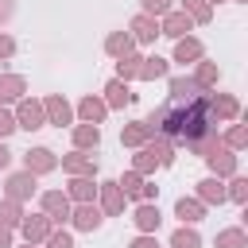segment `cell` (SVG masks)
Listing matches in <instances>:
<instances>
[{"label": "cell", "instance_id": "30", "mask_svg": "<svg viewBox=\"0 0 248 248\" xmlns=\"http://www.w3.org/2000/svg\"><path fill=\"white\" fill-rule=\"evenodd\" d=\"M170 248H202V236H198V229H194V225H182V229H174V232H170Z\"/></svg>", "mask_w": 248, "mask_h": 248}, {"label": "cell", "instance_id": "3", "mask_svg": "<svg viewBox=\"0 0 248 248\" xmlns=\"http://www.w3.org/2000/svg\"><path fill=\"white\" fill-rule=\"evenodd\" d=\"M116 186L124 190V198H136V202H155V194H159V186L136 170H124V178H116Z\"/></svg>", "mask_w": 248, "mask_h": 248}, {"label": "cell", "instance_id": "5", "mask_svg": "<svg viewBox=\"0 0 248 248\" xmlns=\"http://www.w3.org/2000/svg\"><path fill=\"white\" fill-rule=\"evenodd\" d=\"M54 167H58V155H54L50 147H31V151L23 155V170L35 174V178H39V174H50Z\"/></svg>", "mask_w": 248, "mask_h": 248}, {"label": "cell", "instance_id": "24", "mask_svg": "<svg viewBox=\"0 0 248 248\" xmlns=\"http://www.w3.org/2000/svg\"><path fill=\"white\" fill-rule=\"evenodd\" d=\"M174 213L182 217V225H198V221L205 217V205H202L198 198H178V202H174Z\"/></svg>", "mask_w": 248, "mask_h": 248}, {"label": "cell", "instance_id": "44", "mask_svg": "<svg viewBox=\"0 0 248 248\" xmlns=\"http://www.w3.org/2000/svg\"><path fill=\"white\" fill-rule=\"evenodd\" d=\"M0 248H12V229L0 225Z\"/></svg>", "mask_w": 248, "mask_h": 248}, {"label": "cell", "instance_id": "8", "mask_svg": "<svg viewBox=\"0 0 248 248\" xmlns=\"http://www.w3.org/2000/svg\"><path fill=\"white\" fill-rule=\"evenodd\" d=\"M50 221L43 217V213H23V221H19V232H23V240L27 244H43L46 236H50Z\"/></svg>", "mask_w": 248, "mask_h": 248}, {"label": "cell", "instance_id": "17", "mask_svg": "<svg viewBox=\"0 0 248 248\" xmlns=\"http://www.w3.org/2000/svg\"><path fill=\"white\" fill-rule=\"evenodd\" d=\"M43 112H46V124H58V128L74 120V108L66 105V97H46L43 101Z\"/></svg>", "mask_w": 248, "mask_h": 248}, {"label": "cell", "instance_id": "27", "mask_svg": "<svg viewBox=\"0 0 248 248\" xmlns=\"http://www.w3.org/2000/svg\"><path fill=\"white\" fill-rule=\"evenodd\" d=\"M155 167H159V155H155V147H151V140H147V143L136 151V159H132V170H136V174H151Z\"/></svg>", "mask_w": 248, "mask_h": 248}, {"label": "cell", "instance_id": "25", "mask_svg": "<svg viewBox=\"0 0 248 248\" xmlns=\"http://www.w3.org/2000/svg\"><path fill=\"white\" fill-rule=\"evenodd\" d=\"M66 198H70L74 205H78V202H93V198H97V182H93V178H70Z\"/></svg>", "mask_w": 248, "mask_h": 248}, {"label": "cell", "instance_id": "40", "mask_svg": "<svg viewBox=\"0 0 248 248\" xmlns=\"http://www.w3.org/2000/svg\"><path fill=\"white\" fill-rule=\"evenodd\" d=\"M12 132H16V116L0 105V140H4V136H12Z\"/></svg>", "mask_w": 248, "mask_h": 248}, {"label": "cell", "instance_id": "48", "mask_svg": "<svg viewBox=\"0 0 248 248\" xmlns=\"http://www.w3.org/2000/svg\"><path fill=\"white\" fill-rule=\"evenodd\" d=\"M236 4H244V0H236Z\"/></svg>", "mask_w": 248, "mask_h": 248}, {"label": "cell", "instance_id": "34", "mask_svg": "<svg viewBox=\"0 0 248 248\" xmlns=\"http://www.w3.org/2000/svg\"><path fill=\"white\" fill-rule=\"evenodd\" d=\"M217 248H248L244 229H221L217 232Z\"/></svg>", "mask_w": 248, "mask_h": 248}, {"label": "cell", "instance_id": "4", "mask_svg": "<svg viewBox=\"0 0 248 248\" xmlns=\"http://www.w3.org/2000/svg\"><path fill=\"white\" fill-rule=\"evenodd\" d=\"M35 190H39V186H35V174H27V170L8 174V182H4V198H8V202H19V205H23Z\"/></svg>", "mask_w": 248, "mask_h": 248}, {"label": "cell", "instance_id": "35", "mask_svg": "<svg viewBox=\"0 0 248 248\" xmlns=\"http://www.w3.org/2000/svg\"><path fill=\"white\" fill-rule=\"evenodd\" d=\"M217 143H221V140H217V132H209V136H198V140H190V143H186V151H190V155H202V159H205V155H209V151H213Z\"/></svg>", "mask_w": 248, "mask_h": 248}, {"label": "cell", "instance_id": "14", "mask_svg": "<svg viewBox=\"0 0 248 248\" xmlns=\"http://www.w3.org/2000/svg\"><path fill=\"white\" fill-rule=\"evenodd\" d=\"M23 93H27V81L19 74H0V105H16L23 101Z\"/></svg>", "mask_w": 248, "mask_h": 248}, {"label": "cell", "instance_id": "21", "mask_svg": "<svg viewBox=\"0 0 248 248\" xmlns=\"http://www.w3.org/2000/svg\"><path fill=\"white\" fill-rule=\"evenodd\" d=\"M194 97H202V89H198L194 78H170V101H174V105H186V101H194Z\"/></svg>", "mask_w": 248, "mask_h": 248}, {"label": "cell", "instance_id": "23", "mask_svg": "<svg viewBox=\"0 0 248 248\" xmlns=\"http://www.w3.org/2000/svg\"><path fill=\"white\" fill-rule=\"evenodd\" d=\"M147 140H151V132H147V124H143V120H132V124H124V128H120V143H124V147H136V151H140Z\"/></svg>", "mask_w": 248, "mask_h": 248}, {"label": "cell", "instance_id": "12", "mask_svg": "<svg viewBox=\"0 0 248 248\" xmlns=\"http://www.w3.org/2000/svg\"><path fill=\"white\" fill-rule=\"evenodd\" d=\"M159 221H163V213H159V205H155V202H140V205L132 209V225H136L140 232H155V229H159Z\"/></svg>", "mask_w": 248, "mask_h": 248}, {"label": "cell", "instance_id": "45", "mask_svg": "<svg viewBox=\"0 0 248 248\" xmlns=\"http://www.w3.org/2000/svg\"><path fill=\"white\" fill-rule=\"evenodd\" d=\"M8 163H12V151H8V147H4V140H0V170H4Z\"/></svg>", "mask_w": 248, "mask_h": 248}, {"label": "cell", "instance_id": "7", "mask_svg": "<svg viewBox=\"0 0 248 248\" xmlns=\"http://www.w3.org/2000/svg\"><path fill=\"white\" fill-rule=\"evenodd\" d=\"M70 221H74V229H81V232H93V229H101L105 213H101L93 202H78V205L70 209Z\"/></svg>", "mask_w": 248, "mask_h": 248}, {"label": "cell", "instance_id": "20", "mask_svg": "<svg viewBox=\"0 0 248 248\" xmlns=\"http://www.w3.org/2000/svg\"><path fill=\"white\" fill-rule=\"evenodd\" d=\"M202 54H205V46H202L194 35L174 39V62H202Z\"/></svg>", "mask_w": 248, "mask_h": 248}, {"label": "cell", "instance_id": "28", "mask_svg": "<svg viewBox=\"0 0 248 248\" xmlns=\"http://www.w3.org/2000/svg\"><path fill=\"white\" fill-rule=\"evenodd\" d=\"M132 46H136V43H132V35H128V31H112V35L105 39V50H108L112 58H124V54H132Z\"/></svg>", "mask_w": 248, "mask_h": 248}, {"label": "cell", "instance_id": "6", "mask_svg": "<svg viewBox=\"0 0 248 248\" xmlns=\"http://www.w3.org/2000/svg\"><path fill=\"white\" fill-rule=\"evenodd\" d=\"M205 163H209L213 178H232V174H236V155H232L225 143H217V147L205 155Z\"/></svg>", "mask_w": 248, "mask_h": 248}, {"label": "cell", "instance_id": "22", "mask_svg": "<svg viewBox=\"0 0 248 248\" xmlns=\"http://www.w3.org/2000/svg\"><path fill=\"white\" fill-rule=\"evenodd\" d=\"M132 97H136V93L128 89V81H116V78H112V81L105 85V97H101V101H105L108 108H124V105H128Z\"/></svg>", "mask_w": 248, "mask_h": 248}, {"label": "cell", "instance_id": "36", "mask_svg": "<svg viewBox=\"0 0 248 248\" xmlns=\"http://www.w3.org/2000/svg\"><path fill=\"white\" fill-rule=\"evenodd\" d=\"M225 198H232L236 205H244V202H248V178L232 174V178H229V186H225Z\"/></svg>", "mask_w": 248, "mask_h": 248}, {"label": "cell", "instance_id": "42", "mask_svg": "<svg viewBox=\"0 0 248 248\" xmlns=\"http://www.w3.org/2000/svg\"><path fill=\"white\" fill-rule=\"evenodd\" d=\"M128 248H159V240H155V232H140Z\"/></svg>", "mask_w": 248, "mask_h": 248}, {"label": "cell", "instance_id": "43", "mask_svg": "<svg viewBox=\"0 0 248 248\" xmlns=\"http://www.w3.org/2000/svg\"><path fill=\"white\" fill-rule=\"evenodd\" d=\"M16 12V0H0V19H8Z\"/></svg>", "mask_w": 248, "mask_h": 248}, {"label": "cell", "instance_id": "46", "mask_svg": "<svg viewBox=\"0 0 248 248\" xmlns=\"http://www.w3.org/2000/svg\"><path fill=\"white\" fill-rule=\"evenodd\" d=\"M205 4H209V8H213V4H217V0H205Z\"/></svg>", "mask_w": 248, "mask_h": 248}, {"label": "cell", "instance_id": "18", "mask_svg": "<svg viewBox=\"0 0 248 248\" xmlns=\"http://www.w3.org/2000/svg\"><path fill=\"white\" fill-rule=\"evenodd\" d=\"M198 202L202 205H221L225 202V178H213V174L202 178L198 182Z\"/></svg>", "mask_w": 248, "mask_h": 248}, {"label": "cell", "instance_id": "29", "mask_svg": "<svg viewBox=\"0 0 248 248\" xmlns=\"http://www.w3.org/2000/svg\"><path fill=\"white\" fill-rule=\"evenodd\" d=\"M217 78H221L217 62H198V70H194V81H198V89H202V93H205V89H213V85H217Z\"/></svg>", "mask_w": 248, "mask_h": 248}, {"label": "cell", "instance_id": "32", "mask_svg": "<svg viewBox=\"0 0 248 248\" xmlns=\"http://www.w3.org/2000/svg\"><path fill=\"white\" fill-rule=\"evenodd\" d=\"M19 221H23V205L19 202H0V225L4 229H19Z\"/></svg>", "mask_w": 248, "mask_h": 248}, {"label": "cell", "instance_id": "10", "mask_svg": "<svg viewBox=\"0 0 248 248\" xmlns=\"http://www.w3.org/2000/svg\"><path fill=\"white\" fill-rule=\"evenodd\" d=\"M62 170H66L70 178H93V174H97V163H93V155L74 151V155H62Z\"/></svg>", "mask_w": 248, "mask_h": 248}, {"label": "cell", "instance_id": "33", "mask_svg": "<svg viewBox=\"0 0 248 248\" xmlns=\"http://www.w3.org/2000/svg\"><path fill=\"white\" fill-rule=\"evenodd\" d=\"M178 12H186L194 23H209V16H213V8L205 4V0H182V8Z\"/></svg>", "mask_w": 248, "mask_h": 248}, {"label": "cell", "instance_id": "1", "mask_svg": "<svg viewBox=\"0 0 248 248\" xmlns=\"http://www.w3.org/2000/svg\"><path fill=\"white\" fill-rule=\"evenodd\" d=\"M39 205H43V217H46L50 225L70 221V209H74V202H70L62 190H43V194H39Z\"/></svg>", "mask_w": 248, "mask_h": 248}, {"label": "cell", "instance_id": "16", "mask_svg": "<svg viewBox=\"0 0 248 248\" xmlns=\"http://www.w3.org/2000/svg\"><path fill=\"white\" fill-rule=\"evenodd\" d=\"M209 112H213V120H236L240 116V101L229 97V93H217V97H209Z\"/></svg>", "mask_w": 248, "mask_h": 248}, {"label": "cell", "instance_id": "15", "mask_svg": "<svg viewBox=\"0 0 248 248\" xmlns=\"http://www.w3.org/2000/svg\"><path fill=\"white\" fill-rule=\"evenodd\" d=\"M78 116H81V124H101L108 116V105L101 97H81L78 101Z\"/></svg>", "mask_w": 248, "mask_h": 248}, {"label": "cell", "instance_id": "9", "mask_svg": "<svg viewBox=\"0 0 248 248\" xmlns=\"http://www.w3.org/2000/svg\"><path fill=\"white\" fill-rule=\"evenodd\" d=\"M190 27H194V19H190L186 12H167V16L159 19V35H167V39H186Z\"/></svg>", "mask_w": 248, "mask_h": 248}, {"label": "cell", "instance_id": "13", "mask_svg": "<svg viewBox=\"0 0 248 248\" xmlns=\"http://www.w3.org/2000/svg\"><path fill=\"white\" fill-rule=\"evenodd\" d=\"M128 35H132V43H155V35H159V19H151V16H136L132 23H128Z\"/></svg>", "mask_w": 248, "mask_h": 248}, {"label": "cell", "instance_id": "31", "mask_svg": "<svg viewBox=\"0 0 248 248\" xmlns=\"http://www.w3.org/2000/svg\"><path fill=\"white\" fill-rule=\"evenodd\" d=\"M140 54H124V58H116V81H132V78H140Z\"/></svg>", "mask_w": 248, "mask_h": 248}, {"label": "cell", "instance_id": "2", "mask_svg": "<svg viewBox=\"0 0 248 248\" xmlns=\"http://www.w3.org/2000/svg\"><path fill=\"white\" fill-rule=\"evenodd\" d=\"M16 128H27V132H35V128H43L46 124V112H43V101H35V97H23V101H16Z\"/></svg>", "mask_w": 248, "mask_h": 248}, {"label": "cell", "instance_id": "19", "mask_svg": "<svg viewBox=\"0 0 248 248\" xmlns=\"http://www.w3.org/2000/svg\"><path fill=\"white\" fill-rule=\"evenodd\" d=\"M101 147V128L97 124H78L74 128V151H97Z\"/></svg>", "mask_w": 248, "mask_h": 248}, {"label": "cell", "instance_id": "38", "mask_svg": "<svg viewBox=\"0 0 248 248\" xmlns=\"http://www.w3.org/2000/svg\"><path fill=\"white\" fill-rule=\"evenodd\" d=\"M140 4H143V16H151V19H163L167 12H174L170 0H140Z\"/></svg>", "mask_w": 248, "mask_h": 248}, {"label": "cell", "instance_id": "41", "mask_svg": "<svg viewBox=\"0 0 248 248\" xmlns=\"http://www.w3.org/2000/svg\"><path fill=\"white\" fill-rule=\"evenodd\" d=\"M12 54H16V39L12 35H0V62H8Z\"/></svg>", "mask_w": 248, "mask_h": 248}, {"label": "cell", "instance_id": "37", "mask_svg": "<svg viewBox=\"0 0 248 248\" xmlns=\"http://www.w3.org/2000/svg\"><path fill=\"white\" fill-rule=\"evenodd\" d=\"M221 143H225L229 151H240V147L248 143V128H244V124H232V128H229V136H225Z\"/></svg>", "mask_w": 248, "mask_h": 248}, {"label": "cell", "instance_id": "26", "mask_svg": "<svg viewBox=\"0 0 248 248\" xmlns=\"http://www.w3.org/2000/svg\"><path fill=\"white\" fill-rule=\"evenodd\" d=\"M167 74H170V62L159 58V54H151V58L140 62V78H143V81H155V78H167Z\"/></svg>", "mask_w": 248, "mask_h": 248}, {"label": "cell", "instance_id": "47", "mask_svg": "<svg viewBox=\"0 0 248 248\" xmlns=\"http://www.w3.org/2000/svg\"><path fill=\"white\" fill-rule=\"evenodd\" d=\"M23 248H39V244H23Z\"/></svg>", "mask_w": 248, "mask_h": 248}, {"label": "cell", "instance_id": "11", "mask_svg": "<svg viewBox=\"0 0 248 248\" xmlns=\"http://www.w3.org/2000/svg\"><path fill=\"white\" fill-rule=\"evenodd\" d=\"M97 198H101L97 209H101L105 217H116V213L124 209V190H120L116 182H101V186H97Z\"/></svg>", "mask_w": 248, "mask_h": 248}, {"label": "cell", "instance_id": "39", "mask_svg": "<svg viewBox=\"0 0 248 248\" xmlns=\"http://www.w3.org/2000/svg\"><path fill=\"white\" fill-rule=\"evenodd\" d=\"M43 244H46V248H74V236L62 232V229H50V236H46Z\"/></svg>", "mask_w": 248, "mask_h": 248}]
</instances>
